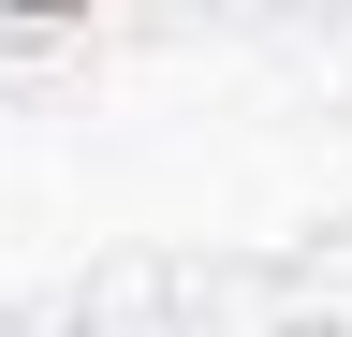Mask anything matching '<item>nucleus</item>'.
I'll list each match as a JSON object with an SVG mask.
<instances>
[]
</instances>
